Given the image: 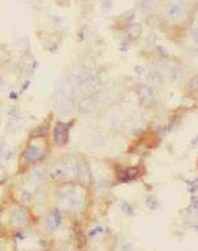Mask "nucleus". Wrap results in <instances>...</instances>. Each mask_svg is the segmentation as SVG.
<instances>
[{
  "label": "nucleus",
  "mask_w": 198,
  "mask_h": 251,
  "mask_svg": "<svg viewBox=\"0 0 198 251\" xmlns=\"http://www.w3.org/2000/svg\"><path fill=\"white\" fill-rule=\"evenodd\" d=\"M145 202H147V206L151 209V210H156V209H157V206H159L157 200H156L155 197H152V196H148L147 200H145Z\"/></svg>",
  "instance_id": "obj_15"
},
{
  "label": "nucleus",
  "mask_w": 198,
  "mask_h": 251,
  "mask_svg": "<svg viewBox=\"0 0 198 251\" xmlns=\"http://www.w3.org/2000/svg\"><path fill=\"white\" fill-rule=\"evenodd\" d=\"M165 13H166V16H168L169 19H172V20L180 19V17H182L184 13H185V4L181 3V2H172V3H169V4L166 5V8H165Z\"/></svg>",
  "instance_id": "obj_6"
},
{
  "label": "nucleus",
  "mask_w": 198,
  "mask_h": 251,
  "mask_svg": "<svg viewBox=\"0 0 198 251\" xmlns=\"http://www.w3.org/2000/svg\"><path fill=\"white\" fill-rule=\"evenodd\" d=\"M3 153H4V144H3V141H0V157L3 156Z\"/></svg>",
  "instance_id": "obj_30"
},
{
  "label": "nucleus",
  "mask_w": 198,
  "mask_h": 251,
  "mask_svg": "<svg viewBox=\"0 0 198 251\" xmlns=\"http://www.w3.org/2000/svg\"><path fill=\"white\" fill-rule=\"evenodd\" d=\"M61 222H62V217H61L60 210L52 211L46 218V225H48V227H49V230H55L57 227H60Z\"/></svg>",
  "instance_id": "obj_10"
},
{
  "label": "nucleus",
  "mask_w": 198,
  "mask_h": 251,
  "mask_svg": "<svg viewBox=\"0 0 198 251\" xmlns=\"http://www.w3.org/2000/svg\"><path fill=\"white\" fill-rule=\"evenodd\" d=\"M145 79L148 83H161L162 82V75L159 71H151L145 74Z\"/></svg>",
  "instance_id": "obj_11"
},
{
  "label": "nucleus",
  "mask_w": 198,
  "mask_h": 251,
  "mask_svg": "<svg viewBox=\"0 0 198 251\" xmlns=\"http://www.w3.org/2000/svg\"><path fill=\"white\" fill-rule=\"evenodd\" d=\"M192 205H193V209H194V210L198 211V200H197V198H193Z\"/></svg>",
  "instance_id": "obj_27"
},
{
  "label": "nucleus",
  "mask_w": 198,
  "mask_h": 251,
  "mask_svg": "<svg viewBox=\"0 0 198 251\" xmlns=\"http://www.w3.org/2000/svg\"><path fill=\"white\" fill-rule=\"evenodd\" d=\"M193 229H194V230H197V231H198V226H193Z\"/></svg>",
  "instance_id": "obj_32"
},
{
  "label": "nucleus",
  "mask_w": 198,
  "mask_h": 251,
  "mask_svg": "<svg viewBox=\"0 0 198 251\" xmlns=\"http://www.w3.org/2000/svg\"><path fill=\"white\" fill-rule=\"evenodd\" d=\"M13 155H15V153H13V151H9V152H7V155H5V160H12L13 159Z\"/></svg>",
  "instance_id": "obj_28"
},
{
  "label": "nucleus",
  "mask_w": 198,
  "mask_h": 251,
  "mask_svg": "<svg viewBox=\"0 0 198 251\" xmlns=\"http://www.w3.org/2000/svg\"><path fill=\"white\" fill-rule=\"evenodd\" d=\"M153 7H155L153 0H143V2H141V8H143V11H152Z\"/></svg>",
  "instance_id": "obj_17"
},
{
  "label": "nucleus",
  "mask_w": 198,
  "mask_h": 251,
  "mask_svg": "<svg viewBox=\"0 0 198 251\" xmlns=\"http://www.w3.org/2000/svg\"><path fill=\"white\" fill-rule=\"evenodd\" d=\"M28 222V213L23 208H15L9 213V224L12 226H24Z\"/></svg>",
  "instance_id": "obj_5"
},
{
  "label": "nucleus",
  "mask_w": 198,
  "mask_h": 251,
  "mask_svg": "<svg viewBox=\"0 0 198 251\" xmlns=\"http://www.w3.org/2000/svg\"><path fill=\"white\" fill-rule=\"evenodd\" d=\"M169 79L172 82H177L181 79V69L180 68H172L169 71Z\"/></svg>",
  "instance_id": "obj_14"
},
{
  "label": "nucleus",
  "mask_w": 198,
  "mask_h": 251,
  "mask_svg": "<svg viewBox=\"0 0 198 251\" xmlns=\"http://www.w3.org/2000/svg\"><path fill=\"white\" fill-rule=\"evenodd\" d=\"M44 156V149L40 147V145H30L25 149L24 152V160L28 163V164H32V163H36L39 160L42 159Z\"/></svg>",
  "instance_id": "obj_7"
},
{
  "label": "nucleus",
  "mask_w": 198,
  "mask_h": 251,
  "mask_svg": "<svg viewBox=\"0 0 198 251\" xmlns=\"http://www.w3.org/2000/svg\"><path fill=\"white\" fill-rule=\"evenodd\" d=\"M53 104L54 109L61 114H70L74 111L75 102H74V95L65 91L62 87L55 89L53 94Z\"/></svg>",
  "instance_id": "obj_2"
},
{
  "label": "nucleus",
  "mask_w": 198,
  "mask_h": 251,
  "mask_svg": "<svg viewBox=\"0 0 198 251\" xmlns=\"http://www.w3.org/2000/svg\"><path fill=\"white\" fill-rule=\"evenodd\" d=\"M79 175V165L77 164L74 157H69L65 163L61 165L54 167L49 172V177L52 180H61V181H69L73 180Z\"/></svg>",
  "instance_id": "obj_1"
},
{
  "label": "nucleus",
  "mask_w": 198,
  "mask_h": 251,
  "mask_svg": "<svg viewBox=\"0 0 198 251\" xmlns=\"http://www.w3.org/2000/svg\"><path fill=\"white\" fill-rule=\"evenodd\" d=\"M108 186H110V181H108V179H107V180L103 179V180L99 183V188H100V189H106V188H108Z\"/></svg>",
  "instance_id": "obj_23"
},
{
  "label": "nucleus",
  "mask_w": 198,
  "mask_h": 251,
  "mask_svg": "<svg viewBox=\"0 0 198 251\" xmlns=\"http://www.w3.org/2000/svg\"><path fill=\"white\" fill-rule=\"evenodd\" d=\"M127 33H128V36H130L131 38H134V40H135V38H137L141 34V27L139 25V24H132V25L128 28Z\"/></svg>",
  "instance_id": "obj_12"
},
{
  "label": "nucleus",
  "mask_w": 198,
  "mask_h": 251,
  "mask_svg": "<svg viewBox=\"0 0 198 251\" xmlns=\"http://www.w3.org/2000/svg\"><path fill=\"white\" fill-rule=\"evenodd\" d=\"M32 134L34 135V136H45V135L48 134V128L45 127V126H40V127H37Z\"/></svg>",
  "instance_id": "obj_18"
},
{
  "label": "nucleus",
  "mask_w": 198,
  "mask_h": 251,
  "mask_svg": "<svg viewBox=\"0 0 198 251\" xmlns=\"http://www.w3.org/2000/svg\"><path fill=\"white\" fill-rule=\"evenodd\" d=\"M137 97H139V102L143 106H148L152 97H153V91H152V89L149 86L143 85L137 89Z\"/></svg>",
  "instance_id": "obj_9"
},
{
  "label": "nucleus",
  "mask_w": 198,
  "mask_h": 251,
  "mask_svg": "<svg viewBox=\"0 0 198 251\" xmlns=\"http://www.w3.org/2000/svg\"><path fill=\"white\" fill-rule=\"evenodd\" d=\"M103 231V229L102 227H96V229H93L91 231H90V235L94 237V235H96V234H100V233Z\"/></svg>",
  "instance_id": "obj_24"
},
{
  "label": "nucleus",
  "mask_w": 198,
  "mask_h": 251,
  "mask_svg": "<svg viewBox=\"0 0 198 251\" xmlns=\"http://www.w3.org/2000/svg\"><path fill=\"white\" fill-rule=\"evenodd\" d=\"M196 50H197V52H198V46H197V49H196Z\"/></svg>",
  "instance_id": "obj_33"
},
{
  "label": "nucleus",
  "mask_w": 198,
  "mask_h": 251,
  "mask_svg": "<svg viewBox=\"0 0 198 251\" xmlns=\"http://www.w3.org/2000/svg\"><path fill=\"white\" fill-rule=\"evenodd\" d=\"M166 131H168V128H166L165 126H161V127H159V132L162 135V136H164V135L166 134Z\"/></svg>",
  "instance_id": "obj_26"
},
{
  "label": "nucleus",
  "mask_w": 198,
  "mask_h": 251,
  "mask_svg": "<svg viewBox=\"0 0 198 251\" xmlns=\"http://www.w3.org/2000/svg\"><path fill=\"white\" fill-rule=\"evenodd\" d=\"M135 71H136V74L139 77H143L145 73H147V71H145V68H144V66H141V65L136 66V68H135Z\"/></svg>",
  "instance_id": "obj_20"
},
{
  "label": "nucleus",
  "mask_w": 198,
  "mask_h": 251,
  "mask_svg": "<svg viewBox=\"0 0 198 251\" xmlns=\"http://www.w3.org/2000/svg\"><path fill=\"white\" fill-rule=\"evenodd\" d=\"M69 130H70V124L68 123H57L53 131V136H54V141L58 145H64L68 141L69 138Z\"/></svg>",
  "instance_id": "obj_4"
},
{
  "label": "nucleus",
  "mask_w": 198,
  "mask_h": 251,
  "mask_svg": "<svg viewBox=\"0 0 198 251\" xmlns=\"http://www.w3.org/2000/svg\"><path fill=\"white\" fill-rule=\"evenodd\" d=\"M121 251H131V246L130 245H123V247H121Z\"/></svg>",
  "instance_id": "obj_31"
},
{
  "label": "nucleus",
  "mask_w": 198,
  "mask_h": 251,
  "mask_svg": "<svg viewBox=\"0 0 198 251\" xmlns=\"http://www.w3.org/2000/svg\"><path fill=\"white\" fill-rule=\"evenodd\" d=\"M42 176H44V172L41 169H34L32 170V173H30V176H29V181L32 184H39L41 180H42Z\"/></svg>",
  "instance_id": "obj_13"
},
{
  "label": "nucleus",
  "mask_w": 198,
  "mask_h": 251,
  "mask_svg": "<svg viewBox=\"0 0 198 251\" xmlns=\"http://www.w3.org/2000/svg\"><path fill=\"white\" fill-rule=\"evenodd\" d=\"M119 180L123 181V183H126V181H131V177L127 175V172H120L119 173Z\"/></svg>",
  "instance_id": "obj_21"
},
{
  "label": "nucleus",
  "mask_w": 198,
  "mask_h": 251,
  "mask_svg": "<svg viewBox=\"0 0 198 251\" xmlns=\"http://www.w3.org/2000/svg\"><path fill=\"white\" fill-rule=\"evenodd\" d=\"M78 109L82 114H93L96 109V100L93 97H86L83 98L78 104Z\"/></svg>",
  "instance_id": "obj_8"
},
{
  "label": "nucleus",
  "mask_w": 198,
  "mask_h": 251,
  "mask_svg": "<svg viewBox=\"0 0 198 251\" xmlns=\"http://www.w3.org/2000/svg\"><path fill=\"white\" fill-rule=\"evenodd\" d=\"M187 89L190 90V91H196L198 90V77H194L189 81V85H187Z\"/></svg>",
  "instance_id": "obj_19"
},
{
  "label": "nucleus",
  "mask_w": 198,
  "mask_h": 251,
  "mask_svg": "<svg viewBox=\"0 0 198 251\" xmlns=\"http://www.w3.org/2000/svg\"><path fill=\"white\" fill-rule=\"evenodd\" d=\"M159 50H160V54L162 56V57H168V53L165 52L164 48H161V46H159Z\"/></svg>",
  "instance_id": "obj_29"
},
{
  "label": "nucleus",
  "mask_w": 198,
  "mask_h": 251,
  "mask_svg": "<svg viewBox=\"0 0 198 251\" xmlns=\"http://www.w3.org/2000/svg\"><path fill=\"white\" fill-rule=\"evenodd\" d=\"M120 208H121V210H123L127 215H134V214H135L134 208H132L131 205L128 204V202H121V204H120Z\"/></svg>",
  "instance_id": "obj_16"
},
{
  "label": "nucleus",
  "mask_w": 198,
  "mask_h": 251,
  "mask_svg": "<svg viewBox=\"0 0 198 251\" xmlns=\"http://www.w3.org/2000/svg\"><path fill=\"white\" fill-rule=\"evenodd\" d=\"M21 198H23V200H25V201H29L30 198H32V194H30L28 190L24 189V190H21Z\"/></svg>",
  "instance_id": "obj_22"
},
{
  "label": "nucleus",
  "mask_w": 198,
  "mask_h": 251,
  "mask_svg": "<svg viewBox=\"0 0 198 251\" xmlns=\"http://www.w3.org/2000/svg\"><path fill=\"white\" fill-rule=\"evenodd\" d=\"M61 206L64 209L71 211H79L82 210L83 205H85V200H83V194L81 190H73L64 196L60 201Z\"/></svg>",
  "instance_id": "obj_3"
},
{
  "label": "nucleus",
  "mask_w": 198,
  "mask_h": 251,
  "mask_svg": "<svg viewBox=\"0 0 198 251\" xmlns=\"http://www.w3.org/2000/svg\"><path fill=\"white\" fill-rule=\"evenodd\" d=\"M192 36H193V40H194V41H196V43L198 44V28H197V29H194V30H193Z\"/></svg>",
  "instance_id": "obj_25"
}]
</instances>
